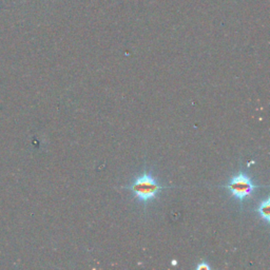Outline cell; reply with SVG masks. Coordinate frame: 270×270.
I'll return each mask as SVG.
<instances>
[{
	"label": "cell",
	"mask_w": 270,
	"mask_h": 270,
	"mask_svg": "<svg viewBox=\"0 0 270 270\" xmlns=\"http://www.w3.org/2000/svg\"><path fill=\"white\" fill-rule=\"evenodd\" d=\"M124 188L129 190L132 197L138 200L146 209L150 202L158 198L162 190L170 187L160 183V181L152 175L151 171L144 169L139 176L135 177L131 183Z\"/></svg>",
	"instance_id": "1"
},
{
	"label": "cell",
	"mask_w": 270,
	"mask_h": 270,
	"mask_svg": "<svg viewBox=\"0 0 270 270\" xmlns=\"http://www.w3.org/2000/svg\"><path fill=\"white\" fill-rule=\"evenodd\" d=\"M221 187L230 192V196L239 202L241 210H243L244 203L248 199L253 198L256 190L263 186L257 184L254 179L248 175L247 171H245L241 166L239 172L235 173L230 180Z\"/></svg>",
	"instance_id": "2"
},
{
	"label": "cell",
	"mask_w": 270,
	"mask_h": 270,
	"mask_svg": "<svg viewBox=\"0 0 270 270\" xmlns=\"http://www.w3.org/2000/svg\"><path fill=\"white\" fill-rule=\"evenodd\" d=\"M256 212L259 215L260 219L265 222L267 225L270 223V217H269V198H267L265 201H261L259 206L256 209Z\"/></svg>",
	"instance_id": "3"
},
{
	"label": "cell",
	"mask_w": 270,
	"mask_h": 270,
	"mask_svg": "<svg viewBox=\"0 0 270 270\" xmlns=\"http://www.w3.org/2000/svg\"><path fill=\"white\" fill-rule=\"evenodd\" d=\"M197 269L198 270H202V269H206V270H208V269H210V266L208 265V264H206V262H201L198 266H197Z\"/></svg>",
	"instance_id": "4"
},
{
	"label": "cell",
	"mask_w": 270,
	"mask_h": 270,
	"mask_svg": "<svg viewBox=\"0 0 270 270\" xmlns=\"http://www.w3.org/2000/svg\"><path fill=\"white\" fill-rule=\"evenodd\" d=\"M172 265H177V261L176 260L172 261Z\"/></svg>",
	"instance_id": "5"
}]
</instances>
